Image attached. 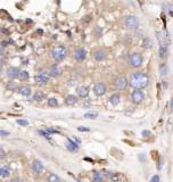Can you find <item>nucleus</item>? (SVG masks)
Segmentation results:
<instances>
[{
    "mask_svg": "<svg viewBox=\"0 0 173 182\" xmlns=\"http://www.w3.org/2000/svg\"><path fill=\"white\" fill-rule=\"evenodd\" d=\"M150 83V77L146 72L142 71H137L133 72L129 77V84L135 88V89H145L149 86Z\"/></svg>",
    "mask_w": 173,
    "mask_h": 182,
    "instance_id": "nucleus-1",
    "label": "nucleus"
},
{
    "mask_svg": "<svg viewBox=\"0 0 173 182\" xmlns=\"http://www.w3.org/2000/svg\"><path fill=\"white\" fill-rule=\"evenodd\" d=\"M50 55H51V57H53V59H54L55 62L60 63V62H63V60L67 57L68 50H67V48H66L65 46L59 44V46H56V47L53 48Z\"/></svg>",
    "mask_w": 173,
    "mask_h": 182,
    "instance_id": "nucleus-2",
    "label": "nucleus"
},
{
    "mask_svg": "<svg viewBox=\"0 0 173 182\" xmlns=\"http://www.w3.org/2000/svg\"><path fill=\"white\" fill-rule=\"evenodd\" d=\"M128 63H129V66L132 68H140L144 64V57L140 53H133L129 56Z\"/></svg>",
    "mask_w": 173,
    "mask_h": 182,
    "instance_id": "nucleus-3",
    "label": "nucleus"
},
{
    "mask_svg": "<svg viewBox=\"0 0 173 182\" xmlns=\"http://www.w3.org/2000/svg\"><path fill=\"white\" fill-rule=\"evenodd\" d=\"M129 84V80L123 76V75H118L116 76L115 79L113 80V88L115 89L116 91H123L127 89Z\"/></svg>",
    "mask_w": 173,
    "mask_h": 182,
    "instance_id": "nucleus-4",
    "label": "nucleus"
},
{
    "mask_svg": "<svg viewBox=\"0 0 173 182\" xmlns=\"http://www.w3.org/2000/svg\"><path fill=\"white\" fill-rule=\"evenodd\" d=\"M123 23H124L125 29H128V30H135V29L139 27V24H140L139 18L137 17V16H135V15H128V16H125Z\"/></svg>",
    "mask_w": 173,
    "mask_h": 182,
    "instance_id": "nucleus-5",
    "label": "nucleus"
},
{
    "mask_svg": "<svg viewBox=\"0 0 173 182\" xmlns=\"http://www.w3.org/2000/svg\"><path fill=\"white\" fill-rule=\"evenodd\" d=\"M50 74L48 71H40L36 74L34 76V81L37 84H40V86H43V84H47L50 80Z\"/></svg>",
    "mask_w": 173,
    "mask_h": 182,
    "instance_id": "nucleus-6",
    "label": "nucleus"
},
{
    "mask_svg": "<svg viewBox=\"0 0 173 182\" xmlns=\"http://www.w3.org/2000/svg\"><path fill=\"white\" fill-rule=\"evenodd\" d=\"M131 100L135 105L141 104L145 100V93L142 92L141 89H135L131 93Z\"/></svg>",
    "mask_w": 173,
    "mask_h": 182,
    "instance_id": "nucleus-7",
    "label": "nucleus"
},
{
    "mask_svg": "<svg viewBox=\"0 0 173 182\" xmlns=\"http://www.w3.org/2000/svg\"><path fill=\"white\" fill-rule=\"evenodd\" d=\"M156 38L159 42V47H169V44H170L169 36H166V33L164 31H157L156 32Z\"/></svg>",
    "mask_w": 173,
    "mask_h": 182,
    "instance_id": "nucleus-8",
    "label": "nucleus"
},
{
    "mask_svg": "<svg viewBox=\"0 0 173 182\" xmlns=\"http://www.w3.org/2000/svg\"><path fill=\"white\" fill-rule=\"evenodd\" d=\"M107 92V87L104 82H97L94 86V93L97 97H101Z\"/></svg>",
    "mask_w": 173,
    "mask_h": 182,
    "instance_id": "nucleus-9",
    "label": "nucleus"
},
{
    "mask_svg": "<svg viewBox=\"0 0 173 182\" xmlns=\"http://www.w3.org/2000/svg\"><path fill=\"white\" fill-rule=\"evenodd\" d=\"M73 58L77 62H83L87 58V50L84 48H77L73 51Z\"/></svg>",
    "mask_w": 173,
    "mask_h": 182,
    "instance_id": "nucleus-10",
    "label": "nucleus"
},
{
    "mask_svg": "<svg viewBox=\"0 0 173 182\" xmlns=\"http://www.w3.org/2000/svg\"><path fill=\"white\" fill-rule=\"evenodd\" d=\"M19 71L18 67H15V66H12V67H9L8 70H7V76L10 79V80H15V79H17L19 77Z\"/></svg>",
    "mask_w": 173,
    "mask_h": 182,
    "instance_id": "nucleus-11",
    "label": "nucleus"
},
{
    "mask_svg": "<svg viewBox=\"0 0 173 182\" xmlns=\"http://www.w3.org/2000/svg\"><path fill=\"white\" fill-rule=\"evenodd\" d=\"M89 88L87 86H79L77 88V94L80 98H87L89 96Z\"/></svg>",
    "mask_w": 173,
    "mask_h": 182,
    "instance_id": "nucleus-12",
    "label": "nucleus"
},
{
    "mask_svg": "<svg viewBox=\"0 0 173 182\" xmlns=\"http://www.w3.org/2000/svg\"><path fill=\"white\" fill-rule=\"evenodd\" d=\"M65 147H66V149L67 150H70V151H77V149H79V144H77V141H74V140H72V139H66V141H65Z\"/></svg>",
    "mask_w": 173,
    "mask_h": 182,
    "instance_id": "nucleus-13",
    "label": "nucleus"
},
{
    "mask_svg": "<svg viewBox=\"0 0 173 182\" xmlns=\"http://www.w3.org/2000/svg\"><path fill=\"white\" fill-rule=\"evenodd\" d=\"M10 173H12V171H10L9 165H6V164L0 165V178L6 179V178H8L10 175Z\"/></svg>",
    "mask_w": 173,
    "mask_h": 182,
    "instance_id": "nucleus-14",
    "label": "nucleus"
},
{
    "mask_svg": "<svg viewBox=\"0 0 173 182\" xmlns=\"http://www.w3.org/2000/svg\"><path fill=\"white\" fill-rule=\"evenodd\" d=\"M107 57V54L104 49H97L96 51L94 53V58L97 62H104Z\"/></svg>",
    "mask_w": 173,
    "mask_h": 182,
    "instance_id": "nucleus-15",
    "label": "nucleus"
},
{
    "mask_svg": "<svg viewBox=\"0 0 173 182\" xmlns=\"http://www.w3.org/2000/svg\"><path fill=\"white\" fill-rule=\"evenodd\" d=\"M48 72H49V74H50L51 77H58V76L62 75V68H60L58 65L55 64V65H53V66L49 67Z\"/></svg>",
    "mask_w": 173,
    "mask_h": 182,
    "instance_id": "nucleus-16",
    "label": "nucleus"
},
{
    "mask_svg": "<svg viewBox=\"0 0 173 182\" xmlns=\"http://www.w3.org/2000/svg\"><path fill=\"white\" fill-rule=\"evenodd\" d=\"M17 92H18L21 96L29 97V96H31L32 90H31V88L29 86H21V87H18V89H17Z\"/></svg>",
    "mask_w": 173,
    "mask_h": 182,
    "instance_id": "nucleus-17",
    "label": "nucleus"
},
{
    "mask_svg": "<svg viewBox=\"0 0 173 182\" xmlns=\"http://www.w3.org/2000/svg\"><path fill=\"white\" fill-rule=\"evenodd\" d=\"M32 170H33L37 174H40V173L43 171V165H42V163H41L40 161L36 159V161L32 162Z\"/></svg>",
    "mask_w": 173,
    "mask_h": 182,
    "instance_id": "nucleus-18",
    "label": "nucleus"
},
{
    "mask_svg": "<svg viewBox=\"0 0 173 182\" xmlns=\"http://www.w3.org/2000/svg\"><path fill=\"white\" fill-rule=\"evenodd\" d=\"M77 101H79V98L75 94H68L66 98H65V104L68 105V106H73L75 105Z\"/></svg>",
    "mask_w": 173,
    "mask_h": 182,
    "instance_id": "nucleus-19",
    "label": "nucleus"
},
{
    "mask_svg": "<svg viewBox=\"0 0 173 182\" xmlns=\"http://www.w3.org/2000/svg\"><path fill=\"white\" fill-rule=\"evenodd\" d=\"M104 174L100 172H92L91 174V181L92 182H103L104 181Z\"/></svg>",
    "mask_w": 173,
    "mask_h": 182,
    "instance_id": "nucleus-20",
    "label": "nucleus"
},
{
    "mask_svg": "<svg viewBox=\"0 0 173 182\" xmlns=\"http://www.w3.org/2000/svg\"><path fill=\"white\" fill-rule=\"evenodd\" d=\"M109 103L113 105V106H117L120 103H121V96L118 94V93H114V94H112L111 97H109Z\"/></svg>",
    "mask_w": 173,
    "mask_h": 182,
    "instance_id": "nucleus-21",
    "label": "nucleus"
},
{
    "mask_svg": "<svg viewBox=\"0 0 173 182\" xmlns=\"http://www.w3.org/2000/svg\"><path fill=\"white\" fill-rule=\"evenodd\" d=\"M44 98H46L44 92H42V91H40V90L36 91L34 94H33V100H36V101H42Z\"/></svg>",
    "mask_w": 173,
    "mask_h": 182,
    "instance_id": "nucleus-22",
    "label": "nucleus"
},
{
    "mask_svg": "<svg viewBox=\"0 0 173 182\" xmlns=\"http://www.w3.org/2000/svg\"><path fill=\"white\" fill-rule=\"evenodd\" d=\"M47 182H62V179L55 173H50L47 178Z\"/></svg>",
    "mask_w": 173,
    "mask_h": 182,
    "instance_id": "nucleus-23",
    "label": "nucleus"
},
{
    "mask_svg": "<svg viewBox=\"0 0 173 182\" xmlns=\"http://www.w3.org/2000/svg\"><path fill=\"white\" fill-rule=\"evenodd\" d=\"M169 72V67H168V65H166V63H163V64H161V66H159V73H161V75L162 76H164V75H166Z\"/></svg>",
    "mask_w": 173,
    "mask_h": 182,
    "instance_id": "nucleus-24",
    "label": "nucleus"
},
{
    "mask_svg": "<svg viewBox=\"0 0 173 182\" xmlns=\"http://www.w3.org/2000/svg\"><path fill=\"white\" fill-rule=\"evenodd\" d=\"M6 88L8 89L9 91H15L17 90L18 88H17V84H16V82H14V81H10V82H8V84L6 86Z\"/></svg>",
    "mask_w": 173,
    "mask_h": 182,
    "instance_id": "nucleus-25",
    "label": "nucleus"
},
{
    "mask_svg": "<svg viewBox=\"0 0 173 182\" xmlns=\"http://www.w3.org/2000/svg\"><path fill=\"white\" fill-rule=\"evenodd\" d=\"M47 104H48V106L49 107H57L58 106V100L56 98H49L48 99V101H47Z\"/></svg>",
    "mask_w": 173,
    "mask_h": 182,
    "instance_id": "nucleus-26",
    "label": "nucleus"
},
{
    "mask_svg": "<svg viewBox=\"0 0 173 182\" xmlns=\"http://www.w3.org/2000/svg\"><path fill=\"white\" fill-rule=\"evenodd\" d=\"M97 116H98V113H96V112H88L84 114V117L89 118V120H95V118H97Z\"/></svg>",
    "mask_w": 173,
    "mask_h": 182,
    "instance_id": "nucleus-27",
    "label": "nucleus"
},
{
    "mask_svg": "<svg viewBox=\"0 0 173 182\" xmlns=\"http://www.w3.org/2000/svg\"><path fill=\"white\" fill-rule=\"evenodd\" d=\"M158 54H159V57H161V58H165V56L168 54V47H159Z\"/></svg>",
    "mask_w": 173,
    "mask_h": 182,
    "instance_id": "nucleus-28",
    "label": "nucleus"
},
{
    "mask_svg": "<svg viewBox=\"0 0 173 182\" xmlns=\"http://www.w3.org/2000/svg\"><path fill=\"white\" fill-rule=\"evenodd\" d=\"M19 77H21L22 80L26 81V80H29L30 74H29V72H26V71H21V73H19Z\"/></svg>",
    "mask_w": 173,
    "mask_h": 182,
    "instance_id": "nucleus-29",
    "label": "nucleus"
},
{
    "mask_svg": "<svg viewBox=\"0 0 173 182\" xmlns=\"http://www.w3.org/2000/svg\"><path fill=\"white\" fill-rule=\"evenodd\" d=\"M38 132H39V134H40V135H42V137H44L46 139H49V138H50V133H49V132H48L47 130H46V131H42V130H39Z\"/></svg>",
    "mask_w": 173,
    "mask_h": 182,
    "instance_id": "nucleus-30",
    "label": "nucleus"
},
{
    "mask_svg": "<svg viewBox=\"0 0 173 182\" xmlns=\"http://www.w3.org/2000/svg\"><path fill=\"white\" fill-rule=\"evenodd\" d=\"M16 122H17V124L22 125V127H26V125H29V122H27L26 120H17Z\"/></svg>",
    "mask_w": 173,
    "mask_h": 182,
    "instance_id": "nucleus-31",
    "label": "nucleus"
},
{
    "mask_svg": "<svg viewBox=\"0 0 173 182\" xmlns=\"http://www.w3.org/2000/svg\"><path fill=\"white\" fill-rule=\"evenodd\" d=\"M104 177H106L107 179H109V178H113V177H114V173H113V172H109V171H107V172L104 174Z\"/></svg>",
    "mask_w": 173,
    "mask_h": 182,
    "instance_id": "nucleus-32",
    "label": "nucleus"
},
{
    "mask_svg": "<svg viewBox=\"0 0 173 182\" xmlns=\"http://www.w3.org/2000/svg\"><path fill=\"white\" fill-rule=\"evenodd\" d=\"M5 157H6V151H5L2 148H0V161L3 159Z\"/></svg>",
    "mask_w": 173,
    "mask_h": 182,
    "instance_id": "nucleus-33",
    "label": "nucleus"
},
{
    "mask_svg": "<svg viewBox=\"0 0 173 182\" xmlns=\"http://www.w3.org/2000/svg\"><path fill=\"white\" fill-rule=\"evenodd\" d=\"M149 182H159V177L157 174H155V175H153V178L150 179Z\"/></svg>",
    "mask_w": 173,
    "mask_h": 182,
    "instance_id": "nucleus-34",
    "label": "nucleus"
},
{
    "mask_svg": "<svg viewBox=\"0 0 173 182\" xmlns=\"http://www.w3.org/2000/svg\"><path fill=\"white\" fill-rule=\"evenodd\" d=\"M77 130L81 131V132H88L90 129H89V127H77Z\"/></svg>",
    "mask_w": 173,
    "mask_h": 182,
    "instance_id": "nucleus-35",
    "label": "nucleus"
},
{
    "mask_svg": "<svg viewBox=\"0 0 173 182\" xmlns=\"http://www.w3.org/2000/svg\"><path fill=\"white\" fill-rule=\"evenodd\" d=\"M47 131H48L49 133H59V131L55 130V129H50V127H48V129H47Z\"/></svg>",
    "mask_w": 173,
    "mask_h": 182,
    "instance_id": "nucleus-36",
    "label": "nucleus"
},
{
    "mask_svg": "<svg viewBox=\"0 0 173 182\" xmlns=\"http://www.w3.org/2000/svg\"><path fill=\"white\" fill-rule=\"evenodd\" d=\"M0 135H2V137L9 135V132H8V131H2V130H0Z\"/></svg>",
    "mask_w": 173,
    "mask_h": 182,
    "instance_id": "nucleus-37",
    "label": "nucleus"
},
{
    "mask_svg": "<svg viewBox=\"0 0 173 182\" xmlns=\"http://www.w3.org/2000/svg\"><path fill=\"white\" fill-rule=\"evenodd\" d=\"M3 53H5V47L0 43V56H1V55H3Z\"/></svg>",
    "mask_w": 173,
    "mask_h": 182,
    "instance_id": "nucleus-38",
    "label": "nucleus"
},
{
    "mask_svg": "<svg viewBox=\"0 0 173 182\" xmlns=\"http://www.w3.org/2000/svg\"><path fill=\"white\" fill-rule=\"evenodd\" d=\"M10 182H22V180L19 178H14V179L10 180Z\"/></svg>",
    "mask_w": 173,
    "mask_h": 182,
    "instance_id": "nucleus-39",
    "label": "nucleus"
},
{
    "mask_svg": "<svg viewBox=\"0 0 173 182\" xmlns=\"http://www.w3.org/2000/svg\"><path fill=\"white\" fill-rule=\"evenodd\" d=\"M171 112H173V99L172 101H171Z\"/></svg>",
    "mask_w": 173,
    "mask_h": 182,
    "instance_id": "nucleus-40",
    "label": "nucleus"
},
{
    "mask_svg": "<svg viewBox=\"0 0 173 182\" xmlns=\"http://www.w3.org/2000/svg\"><path fill=\"white\" fill-rule=\"evenodd\" d=\"M2 72V64H1V62H0V73Z\"/></svg>",
    "mask_w": 173,
    "mask_h": 182,
    "instance_id": "nucleus-41",
    "label": "nucleus"
}]
</instances>
